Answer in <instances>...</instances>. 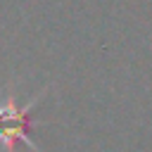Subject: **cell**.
I'll return each mask as SVG.
<instances>
[{
	"mask_svg": "<svg viewBox=\"0 0 152 152\" xmlns=\"http://www.w3.org/2000/svg\"><path fill=\"white\" fill-rule=\"evenodd\" d=\"M38 100H40V95H36V97H33L28 104H24V107H17L14 100L0 104V142H2L10 152H12V147H14L17 140H24L33 152H40L38 145H36V142L31 140V135H28L31 109L38 104Z\"/></svg>",
	"mask_w": 152,
	"mask_h": 152,
	"instance_id": "cell-1",
	"label": "cell"
}]
</instances>
